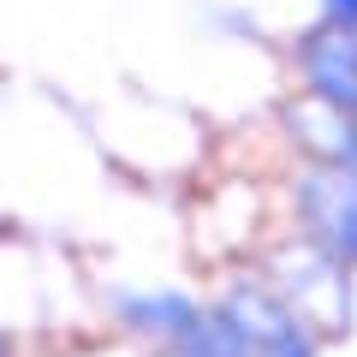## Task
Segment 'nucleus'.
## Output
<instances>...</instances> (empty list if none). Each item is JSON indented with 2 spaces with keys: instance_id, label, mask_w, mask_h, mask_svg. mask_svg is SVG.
Here are the masks:
<instances>
[{
  "instance_id": "7ed1b4c3",
  "label": "nucleus",
  "mask_w": 357,
  "mask_h": 357,
  "mask_svg": "<svg viewBox=\"0 0 357 357\" xmlns=\"http://www.w3.org/2000/svg\"><path fill=\"white\" fill-rule=\"evenodd\" d=\"M298 66H304V84H310L316 102H328V107H340L345 119H357V30L321 24L316 36L304 42Z\"/></svg>"
},
{
  "instance_id": "20e7f679",
  "label": "nucleus",
  "mask_w": 357,
  "mask_h": 357,
  "mask_svg": "<svg viewBox=\"0 0 357 357\" xmlns=\"http://www.w3.org/2000/svg\"><path fill=\"white\" fill-rule=\"evenodd\" d=\"M328 24L333 30H357V0H328Z\"/></svg>"
},
{
  "instance_id": "f03ea898",
  "label": "nucleus",
  "mask_w": 357,
  "mask_h": 357,
  "mask_svg": "<svg viewBox=\"0 0 357 357\" xmlns=\"http://www.w3.org/2000/svg\"><path fill=\"white\" fill-rule=\"evenodd\" d=\"M220 316L238 328L250 357H316V333L298 321V310H286L274 292H232Z\"/></svg>"
},
{
  "instance_id": "f257e3e1",
  "label": "nucleus",
  "mask_w": 357,
  "mask_h": 357,
  "mask_svg": "<svg viewBox=\"0 0 357 357\" xmlns=\"http://www.w3.org/2000/svg\"><path fill=\"white\" fill-rule=\"evenodd\" d=\"M298 215H304L316 250H328L340 268L357 262V173L351 167H316V173H304Z\"/></svg>"
}]
</instances>
